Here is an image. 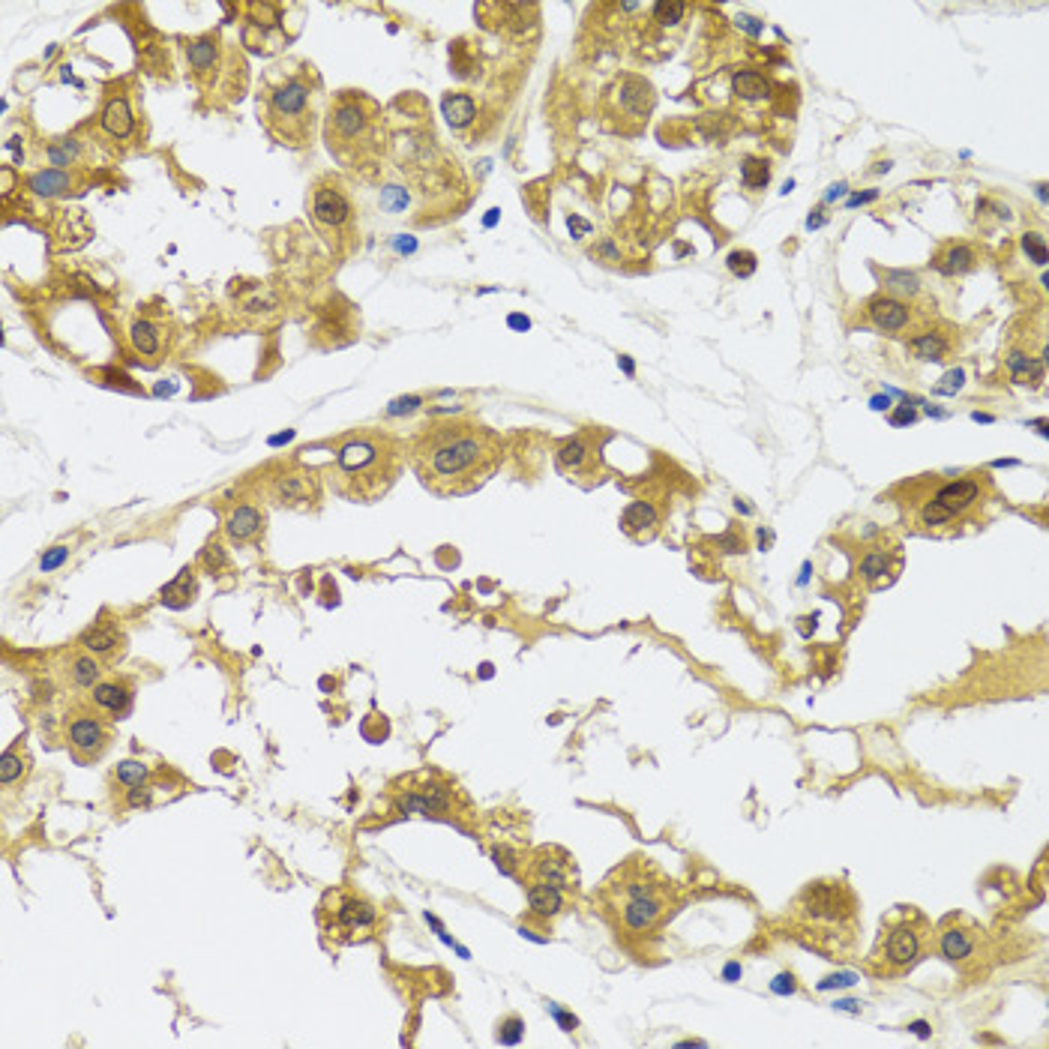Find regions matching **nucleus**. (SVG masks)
<instances>
[{
	"mask_svg": "<svg viewBox=\"0 0 1049 1049\" xmlns=\"http://www.w3.org/2000/svg\"><path fill=\"white\" fill-rule=\"evenodd\" d=\"M732 87H735V93L741 96V99H765L768 96V81H765V75H759V72H738L735 75V81H732Z\"/></svg>",
	"mask_w": 1049,
	"mask_h": 1049,
	"instance_id": "nucleus-36",
	"label": "nucleus"
},
{
	"mask_svg": "<svg viewBox=\"0 0 1049 1049\" xmlns=\"http://www.w3.org/2000/svg\"><path fill=\"white\" fill-rule=\"evenodd\" d=\"M186 51V63L195 75V81L204 87V90H222V81L231 78V72L219 69L228 57H225V45L219 42V36L207 33V36H198V39H189L183 45Z\"/></svg>",
	"mask_w": 1049,
	"mask_h": 1049,
	"instance_id": "nucleus-20",
	"label": "nucleus"
},
{
	"mask_svg": "<svg viewBox=\"0 0 1049 1049\" xmlns=\"http://www.w3.org/2000/svg\"><path fill=\"white\" fill-rule=\"evenodd\" d=\"M525 894H528V912L540 921H552L567 909V894H561L558 888L531 882L525 885Z\"/></svg>",
	"mask_w": 1049,
	"mask_h": 1049,
	"instance_id": "nucleus-27",
	"label": "nucleus"
},
{
	"mask_svg": "<svg viewBox=\"0 0 1049 1049\" xmlns=\"http://www.w3.org/2000/svg\"><path fill=\"white\" fill-rule=\"evenodd\" d=\"M318 930L327 948L372 942L381 930V912L372 900L351 888H333L318 903Z\"/></svg>",
	"mask_w": 1049,
	"mask_h": 1049,
	"instance_id": "nucleus-11",
	"label": "nucleus"
},
{
	"mask_svg": "<svg viewBox=\"0 0 1049 1049\" xmlns=\"http://www.w3.org/2000/svg\"><path fill=\"white\" fill-rule=\"evenodd\" d=\"M192 570H183L165 591H162V603L165 606H171V609H183V606H189L192 603V597H195V582H192V576H189Z\"/></svg>",
	"mask_w": 1049,
	"mask_h": 1049,
	"instance_id": "nucleus-31",
	"label": "nucleus"
},
{
	"mask_svg": "<svg viewBox=\"0 0 1049 1049\" xmlns=\"http://www.w3.org/2000/svg\"><path fill=\"white\" fill-rule=\"evenodd\" d=\"M729 267H732V273H738V276H753V270H756V255L747 252V249L732 252V255H729Z\"/></svg>",
	"mask_w": 1049,
	"mask_h": 1049,
	"instance_id": "nucleus-41",
	"label": "nucleus"
},
{
	"mask_svg": "<svg viewBox=\"0 0 1049 1049\" xmlns=\"http://www.w3.org/2000/svg\"><path fill=\"white\" fill-rule=\"evenodd\" d=\"M510 327H531V321L522 315H510Z\"/></svg>",
	"mask_w": 1049,
	"mask_h": 1049,
	"instance_id": "nucleus-48",
	"label": "nucleus"
},
{
	"mask_svg": "<svg viewBox=\"0 0 1049 1049\" xmlns=\"http://www.w3.org/2000/svg\"><path fill=\"white\" fill-rule=\"evenodd\" d=\"M387 801L399 816L438 819L465 831L477 822V810L465 795V789L435 768H423L390 783Z\"/></svg>",
	"mask_w": 1049,
	"mask_h": 1049,
	"instance_id": "nucleus-9",
	"label": "nucleus"
},
{
	"mask_svg": "<svg viewBox=\"0 0 1049 1049\" xmlns=\"http://www.w3.org/2000/svg\"><path fill=\"white\" fill-rule=\"evenodd\" d=\"M27 753H24V744L18 741L15 747H9L6 753H3V759H0V783L3 786H9V783H15L21 774H24V768H27Z\"/></svg>",
	"mask_w": 1049,
	"mask_h": 1049,
	"instance_id": "nucleus-34",
	"label": "nucleus"
},
{
	"mask_svg": "<svg viewBox=\"0 0 1049 1049\" xmlns=\"http://www.w3.org/2000/svg\"><path fill=\"white\" fill-rule=\"evenodd\" d=\"M933 951L945 963L957 966L960 972H981V966L990 957V939H987V930L975 918L957 912V915H948L936 927Z\"/></svg>",
	"mask_w": 1049,
	"mask_h": 1049,
	"instance_id": "nucleus-13",
	"label": "nucleus"
},
{
	"mask_svg": "<svg viewBox=\"0 0 1049 1049\" xmlns=\"http://www.w3.org/2000/svg\"><path fill=\"white\" fill-rule=\"evenodd\" d=\"M225 558H222V552H219V546H207V552H204V564L210 567V564H222Z\"/></svg>",
	"mask_w": 1049,
	"mask_h": 1049,
	"instance_id": "nucleus-46",
	"label": "nucleus"
},
{
	"mask_svg": "<svg viewBox=\"0 0 1049 1049\" xmlns=\"http://www.w3.org/2000/svg\"><path fill=\"white\" fill-rule=\"evenodd\" d=\"M525 1035V1023L519 1017H507L504 1023H498V1041L501 1044H519Z\"/></svg>",
	"mask_w": 1049,
	"mask_h": 1049,
	"instance_id": "nucleus-40",
	"label": "nucleus"
},
{
	"mask_svg": "<svg viewBox=\"0 0 1049 1049\" xmlns=\"http://www.w3.org/2000/svg\"><path fill=\"white\" fill-rule=\"evenodd\" d=\"M846 552L852 558V579L864 591H885L891 588L906 564L903 543L882 531V528H861L855 540H846Z\"/></svg>",
	"mask_w": 1049,
	"mask_h": 1049,
	"instance_id": "nucleus-12",
	"label": "nucleus"
},
{
	"mask_svg": "<svg viewBox=\"0 0 1049 1049\" xmlns=\"http://www.w3.org/2000/svg\"><path fill=\"white\" fill-rule=\"evenodd\" d=\"M63 738H66V747L78 765H93L111 747V738H114L111 717L105 711H99L93 702H81L66 714Z\"/></svg>",
	"mask_w": 1049,
	"mask_h": 1049,
	"instance_id": "nucleus-14",
	"label": "nucleus"
},
{
	"mask_svg": "<svg viewBox=\"0 0 1049 1049\" xmlns=\"http://www.w3.org/2000/svg\"><path fill=\"white\" fill-rule=\"evenodd\" d=\"M63 561H66V549H63V546H54V549H51V552L42 558V570H45V573H51V570H54V567H60Z\"/></svg>",
	"mask_w": 1049,
	"mask_h": 1049,
	"instance_id": "nucleus-45",
	"label": "nucleus"
},
{
	"mask_svg": "<svg viewBox=\"0 0 1049 1049\" xmlns=\"http://www.w3.org/2000/svg\"><path fill=\"white\" fill-rule=\"evenodd\" d=\"M150 801H153V789L144 783V786H132V789H126V807L129 810H141V807H150Z\"/></svg>",
	"mask_w": 1049,
	"mask_h": 1049,
	"instance_id": "nucleus-42",
	"label": "nucleus"
},
{
	"mask_svg": "<svg viewBox=\"0 0 1049 1049\" xmlns=\"http://www.w3.org/2000/svg\"><path fill=\"white\" fill-rule=\"evenodd\" d=\"M114 780H117L120 786H126V789H132V786H144V783L150 780V768H147L144 762H138V759H126V762H120V765H117Z\"/></svg>",
	"mask_w": 1049,
	"mask_h": 1049,
	"instance_id": "nucleus-37",
	"label": "nucleus"
},
{
	"mask_svg": "<svg viewBox=\"0 0 1049 1049\" xmlns=\"http://www.w3.org/2000/svg\"><path fill=\"white\" fill-rule=\"evenodd\" d=\"M549 885L558 888L561 894L573 897L579 888V870H576V858L561 849V846H540L531 855H525L522 861V885Z\"/></svg>",
	"mask_w": 1049,
	"mask_h": 1049,
	"instance_id": "nucleus-16",
	"label": "nucleus"
},
{
	"mask_svg": "<svg viewBox=\"0 0 1049 1049\" xmlns=\"http://www.w3.org/2000/svg\"><path fill=\"white\" fill-rule=\"evenodd\" d=\"M441 108H444V117L450 120L453 129L468 126L474 120V111H477V105H474V99L468 93H447Z\"/></svg>",
	"mask_w": 1049,
	"mask_h": 1049,
	"instance_id": "nucleus-30",
	"label": "nucleus"
},
{
	"mask_svg": "<svg viewBox=\"0 0 1049 1049\" xmlns=\"http://www.w3.org/2000/svg\"><path fill=\"white\" fill-rule=\"evenodd\" d=\"M960 330L957 327H951L948 321H933L930 327H924L918 336H912L909 342H906V351L915 357V360H924V363H945V360H951L954 357V351H957V336Z\"/></svg>",
	"mask_w": 1049,
	"mask_h": 1049,
	"instance_id": "nucleus-21",
	"label": "nucleus"
},
{
	"mask_svg": "<svg viewBox=\"0 0 1049 1049\" xmlns=\"http://www.w3.org/2000/svg\"><path fill=\"white\" fill-rule=\"evenodd\" d=\"M132 693H135V687H132L129 678H105V681H99V684L90 690V702H93L99 711H105L111 720H117L120 714L129 711Z\"/></svg>",
	"mask_w": 1049,
	"mask_h": 1049,
	"instance_id": "nucleus-23",
	"label": "nucleus"
},
{
	"mask_svg": "<svg viewBox=\"0 0 1049 1049\" xmlns=\"http://www.w3.org/2000/svg\"><path fill=\"white\" fill-rule=\"evenodd\" d=\"M264 531V513L252 504H240L225 516V534L234 543H249Z\"/></svg>",
	"mask_w": 1049,
	"mask_h": 1049,
	"instance_id": "nucleus-25",
	"label": "nucleus"
},
{
	"mask_svg": "<svg viewBox=\"0 0 1049 1049\" xmlns=\"http://www.w3.org/2000/svg\"><path fill=\"white\" fill-rule=\"evenodd\" d=\"M405 459L432 495L456 498L477 492L495 477L504 444L474 417H444L426 423L405 444Z\"/></svg>",
	"mask_w": 1049,
	"mask_h": 1049,
	"instance_id": "nucleus-1",
	"label": "nucleus"
},
{
	"mask_svg": "<svg viewBox=\"0 0 1049 1049\" xmlns=\"http://www.w3.org/2000/svg\"><path fill=\"white\" fill-rule=\"evenodd\" d=\"M663 528L660 510L651 501H633L624 513H621V531L636 540V543H651Z\"/></svg>",
	"mask_w": 1049,
	"mask_h": 1049,
	"instance_id": "nucleus-22",
	"label": "nucleus"
},
{
	"mask_svg": "<svg viewBox=\"0 0 1049 1049\" xmlns=\"http://www.w3.org/2000/svg\"><path fill=\"white\" fill-rule=\"evenodd\" d=\"M903 528L915 537H960L990 522L999 498L990 471L918 474L891 489Z\"/></svg>",
	"mask_w": 1049,
	"mask_h": 1049,
	"instance_id": "nucleus-2",
	"label": "nucleus"
},
{
	"mask_svg": "<svg viewBox=\"0 0 1049 1049\" xmlns=\"http://www.w3.org/2000/svg\"><path fill=\"white\" fill-rule=\"evenodd\" d=\"M267 495L279 507H294V510L312 507L321 498L318 471H312L306 465H291V468L279 471L276 477H270Z\"/></svg>",
	"mask_w": 1049,
	"mask_h": 1049,
	"instance_id": "nucleus-19",
	"label": "nucleus"
},
{
	"mask_svg": "<svg viewBox=\"0 0 1049 1049\" xmlns=\"http://www.w3.org/2000/svg\"><path fill=\"white\" fill-rule=\"evenodd\" d=\"M312 222L321 231V237L336 249L345 252L354 246L357 225H354V207L348 195L333 180H318L312 189Z\"/></svg>",
	"mask_w": 1049,
	"mask_h": 1049,
	"instance_id": "nucleus-15",
	"label": "nucleus"
},
{
	"mask_svg": "<svg viewBox=\"0 0 1049 1049\" xmlns=\"http://www.w3.org/2000/svg\"><path fill=\"white\" fill-rule=\"evenodd\" d=\"M891 420H894V423H912V420H915V414H912V411H900V414H894Z\"/></svg>",
	"mask_w": 1049,
	"mask_h": 1049,
	"instance_id": "nucleus-47",
	"label": "nucleus"
},
{
	"mask_svg": "<svg viewBox=\"0 0 1049 1049\" xmlns=\"http://www.w3.org/2000/svg\"><path fill=\"white\" fill-rule=\"evenodd\" d=\"M654 21L660 24V27H672V24H681L684 21V15H687V3H678V0H663V3H654Z\"/></svg>",
	"mask_w": 1049,
	"mask_h": 1049,
	"instance_id": "nucleus-39",
	"label": "nucleus"
},
{
	"mask_svg": "<svg viewBox=\"0 0 1049 1049\" xmlns=\"http://www.w3.org/2000/svg\"><path fill=\"white\" fill-rule=\"evenodd\" d=\"M861 927V897L846 879H816L789 906V936L825 960H852Z\"/></svg>",
	"mask_w": 1049,
	"mask_h": 1049,
	"instance_id": "nucleus-4",
	"label": "nucleus"
},
{
	"mask_svg": "<svg viewBox=\"0 0 1049 1049\" xmlns=\"http://www.w3.org/2000/svg\"><path fill=\"white\" fill-rule=\"evenodd\" d=\"M69 681L78 687V690H93L99 681H105V663L87 651L75 654L69 660Z\"/></svg>",
	"mask_w": 1049,
	"mask_h": 1049,
	"instance_id": "nucleus-28",
	"label": "nucleus"
},
{
	"mask_svg": "<svg viewBox=\"0 0 1049 1049\" xmlns=\"http://www.w3.org/2000/svg\"><path fill=\"white\" fill-rule=\"evenodd\" d=\"M1023 246H1026V252H1029L1038 264L1047 261V246H1044V237H1041V234H1026V237H1023Z\"/></svg>",
	"mask_w": 1049,
	"mask_h": 1049,
	"instance_id": "nucleus-43",
	"label": "nucleus"
},
{
	"mask_svg": "<svg viewBox=\"0 0 1049 1049\" xmlns=\"http://www.w3.org/2000/svg\"><path fill=\"white\" fill-rule=\"evenodd\" d=\"M81 648L87 651V654H93V657H99L105 666L108 663H114L120 654H123V648H126V639L114 630V627H93V630H87L84 636H81Z\"/></svg>",
	"mask_w": 1049,
	"mask_h": 1049,
	"instance_id": "nucleus-26",
	"label": "nucleus"
},
{
	"mask_svg": "<svg viewBox=\"0 0 1049 1049\" xmlns=\"http://www.w3.org/2000/svg\"><path fill=\"white\" fill-rule=\"evenodd\" d=\"M963 378H966L963 369H954V372H948V375L942 378V384L933 387V393H939V396H942V393H957V390L963 387Z\"/></svg>",
	"mask_w": 1049,
	"mask_h": 1049,
	"instance_id": "nucleus-44",
	"label": "nucleus"
},
{
	"mask_svg": "<svg viewBox=\"0 0 1049 1049\" xmlns=\"http://www.w3.org/2000/svg\"><path fill=\"white\" fill-rule=\"evenodd\" d=\"M606 117H612L621 129H633L648 120L654 108V87L639 75H621L603 99Z\"/></svg>",
	"mask_w": 1049,
	"mask_h": 1049,
	"instance_id": "nucleus-17",
	"label": "nucleus"
},
{
	"mask_svg": "<svg viewBox=\"0 0 1049 1049\" xmlns=\"http://www.w3.org/2000/svg\"><path fill=\"white\" fill-rule=\"evenodd\" d=\"M555 462H558V471L567 480H576V483H585V486H591L603 474V456H600V444H597L594 432H582V435L567 438L558 447Z\"/></svg>",
	"mask_w": 1049,
	"mask_h": 1049,
	"instance_id": "nucleus-18",
	"label": "nucleus"
},
{
	"mask_svg": "<svg viewBox=\"0 0 1049 1049\" xmlns=\"http://www.w3.org/2000/svg\"><path fill=\"white\" fill-rule=\"evenodd\" d=\"M681 903L675 879L651 858L630 855L597 888V906L621 942H651L663 933Z\"/></svg>",
	"mask_w": 1049,
	"mask_h": 1049,
	"instance_id": "nucleus-3",
	"label": "nucleus"
},
{
	"mask_svg": "<svg viewBox=\"0 0 1049 1049\" xmlns=\"http://www.w3.org/2000/svg\"><path fill=\"white\" fill-rule=\"evenodd\" d=\"M939 321V306L927 294L924 282L906 270H888L882 276V291L861 306V324L894 339L909 342L924 327Z\"/></svg>",
	"mask_w": 1049,
	"mask_h": 1049,
	"instance_id": "nucleus-8",
	"label": "nucleus"
},
{
	"mask_svg": "<svg viewBox=\"0 0 1049 1049\" xmlns=\"http://www.w3.org/2000/svg\"><path fill=\"white\" fill-rule=\"evenodd\" d=\"M978 261H981V255H978V249L972 246V243H957V240H951V243H942L939 246V252L933 255V267L942 273V276H966V273H972L975 267H978Z\"/></svg>",
	"mask_w": 1049,
	"mask_h": 1049,
	"instance_id": "nucleus-24",
	"label": "nucleus"
},
{
	"mask_svg": "<svg viewBox=\"0 0 1049 1049\" xmlns=\"http://www.w3.org/2000/svg\"><path fill=\"white\" fill-rule=\"evenodd\" d=\"M132 345H135L138 354H147V357L159 354V348H162V333H159V327L150 324V321H138V324L132 327Z\"/></svg>",
	"mask_w": 1049,
	"mask_h": 1049,
	"instance_id": "nucleus-32",
	"label": "nucleus"
},
{
	"mask_svg": "<svg viewBox=\"0 0 1049 1049\" xmlns=\"http://www.w3.org/2000/svg\"><path fill=\"white\" fill-rule=\"evenodd\" d=\"M102 126L114 138H126L135 129V117L129 111V102L123 96H111L102 108Z\"/></svg>",
	"mask_w": 1049,
	"mask_h": 1049,
	"instance_id": "nucleus-29",
	"label": "nucleus"
},
{
	"mask_svg": "<svg viewBox=\"0 0 1049 1049\" xmlns=\"http://www.w3.org/2000/svg\"><path fill=\"white\" fill-rule=\"evenodd\" d=\"M936 924L915 906H897L882 918V930L864 960V972L882 981H897L915 972L933 954Z\"/></svg>",
	"mask_w": 1049,
	"mask_h": 1049,
	"instance_id": "nucleus-7",
	"label": "nucleus"
},
{
	"mask_svg": "<svg viewBox=\"0 0 1049 1049\" xmlns=\"http://www.w3.org/2000/svg\"><path fill=\"white\" fill-rule=\"evenodd\" d=\"M405 465V444L381 429H360L339 441L333 462L327 465V480L336 495L372 504L381 501L399 480Z\"/></svg>",
	"mask_w": 1049,
	"mask_h": 1049,
	"instance_id": "nucleus-5",
	"label": "nucleus"
},
{
	"mask_svg": "<svg viewBox=\"0 0 1049 1049\" xmlns=\"http://www.w3.org/2000/svg\"><path fill=\"white\" fill-rule=\"evenodd\" d=\"M741 177H744V186H747V189H762V186H768V180H771V168H768L765 159L750 156V159H744V165H741Z\"/></svg>",
	"mask_w": 1049,
	"mask_h": 1049,
	"instance_id": "nucleus-38",
	"label": "nucleus"
},
{
	"mask_svg": "<svg viewBox=\"0 0 1049 1049\" xmlns=\"http://www.w3.org/2000/svg\"><path fill=\"white\" fill-rule=\"evenodd\" d=\"M324 138L342 165L372 156L381 147V105L357 90L339 93L330 105Z\"/></svg>",
	"mask_w": 1049,
	"mask_h": 1049,
	"instance_id": "nucleus-10",
	"label": "nucleus"
},
{
	"mask_svg": "<svg viewBox=\"0 0 1049 1049\" xmlns=\"http://www.w3.org/2000/svg\"><path fill=\"white\" fill-rule=\"evenodd\" d=\"M1008 366H1011L1017 384H1032V387H1038L1041 378H1044V366H1041V360H1035V357L1014 354V357H1008Z\"/></svg>",
	"mask_w": 1049,
	"mask_h": 1049,
	"instance_id": "nucleus-33",
	"label": "nucleus"
},
{
	"mask_svg": "<svg viewBox=\"0 0 1049 1049\" xmlns=\"http://www.w3.org/2000/svg\"><path fill=\"white\" fill-rule=\"evenodd\" d=\"M258 120L270 138L291 150H306L315 138V81L309 66H276L258 87Z\"/></svg>",
	"mask_w": 1049,
	"mask_h": 1049,
	"instance_id": "nucleus-6",
	"label": "nucleus"
},
{
	"mask_svg": "<svg viewBox=\"0 0 1049 1049\" xmlns=\"http://www.w3.org/2000/svg\"><path fill=\"white\" fill-rule=\"evenodd\" d=\"M72 186L69 174L66 171H39L30 177V189L39 192V195H60Z\"/></svg>",
	"mask_w": 1049,
	"mask_h": 1049,
	"instance_id": "nucleus-35",
	"label": "nucleus"
}]
</instances>
